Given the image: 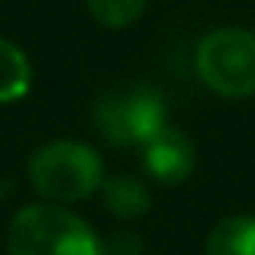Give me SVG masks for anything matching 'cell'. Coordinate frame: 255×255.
Wrapping results in <instances>:
<instances>
[{
	"instance_id": "obj_3",
	"label": "cell",
	"mask_w": 255,
	"mask_h": 255,
	"mask_svg": "<svg viewBox=\"0 0 255 255\" xmlns=\"http://www.w3.org/2000/svg\"><path fill=\"white\" fill-rule=\"evenodd\" d=\"M168 126L165 94L152 84H129L104 94L94 104V129L117 149H142Z\"/></svg>"
},
{
	"instance_id": "obj_2",
	"label": "cell",
	"mask_w": 255,
	"mask_h": 255,
	"mask_svg": "<svg viewBox=\"0 0 255 255\" xmlns=\"http://www.w3.org/2000/svg\"><path fill=\"white\" fill-rule=\"evenodd\" d=\"M26 171L36 194L49 204H78L104 184V158L97 149L75 139L45 142L32 152Z\"/></svg>"
},
{
	"instance_id": "obj_9",
	"label": "cell",
	"mask_w": 255,
	"mask_h": 255,
	"mask_svg": "<svg viewBox=\"0 0 255 255\" xmlns=\"http://www.w3.org/2000/svg\"><path fill=\"white\" fill-rule=\"evenodd\" d=\"M84 6L107 29H126L145 13V0H84Z\"/></svg>"
},
{
	"instance_id": "obj_8",
	"label": "cell",
	"mask_w": 255,
	"mask_h": 255,
	"mask_svg": "<svg viewBox=\"0 0 255 255\" xmlns=\"http://www.w3.org/2000/svg\"><path fill=\"white\" fill-rule=\"evenodd\" d=\"M32 87V65L16 42L0 36V104L23 100Z\"/></svg>"
},
{
	"instance_id": "obj_5",
	"label": "cell",
	"mask_w": 255,
	"mask_h": 255,
	"mask_svg": "<svg viewBox=\"0 0 255 255\" xmlns=\"http://www.w3.org/2000/svg\"><path fill=\"white\" fill-rule=\"evenodd\" d=\"M142 168L158 184H184L197 168V149L191 136L178 126H165L152 142L142 145Z\"/></svg>"
},
{
	"instance_id": "obj_7",
	"label": "cell",
	"mask_w": 255,
	"mask_h": 255,
	"mask_svg": "<svg viewBox=\"0 0 255 255\" xmlns=\"http://www.w3.org/2000/svg\"><path fill=\"white\" fill-rule=\"evenodd\" d=\"M204 255H255V217H226L210 230Z\"/></svg>"
},
{
	"instance_id": "obj_1",
	"label": "cell",
	"mask_w": 255,
	"mask_h": 255,
	"mask_svg": "<svg viewBox=\"0 0 255 255\" xmlns=\"http://www.w3.org/2000/svg\"><path fill=\"white\" fill-rule=\"evenodd\" d=\"M10 255H107L104 239L62 204H29L6 230Z\"/></svg>"
},
{
	"instance_id": "obj_4",
	"label": "cell",
	"mask_w": 255,
	"mask_h": 255,
	"mask_svg": "<svg viewBox=\"0 0 255 255\" xmlns=\"http://www.w3.org/2000/svg\"><path fill=\"white\" fill-rule=\"evenodd\" d=\"M200 81L220 97L255 94V32L243 26H223L200 39L194 55Z\"/></svg>"
},
{
	"instance_id": "obj_10",
	"label": "cell",
	"mask_w": 255,
	"mask_h": 255,
	"mask_svg": "<svg viewBox=\"0 0 255 255\" xmlns=\"http://www.w3.org/2000/svg\"><path fill=\"white\" fill-rule=\"evenodd\" d=\"M107 255H142V239L132 230H117L110 239H104Z\"/></svg>"
},
{
	"instance_id": "obj_6",
	"label": "cell",
	"mask_w": 255,
	"mask_h": 255,
	"mask_svg": "<svg viewBox=\"0 0 255 255\" xmlns=\"http://www.w3.org/2000/svg\"><path fill=\"white\" fill-rule=\"evenodd\" d=\"M100 191H104V207L117 220H139L152 210V194L139 178L113 174V178H104Z\"/></svg>"
}]
</instances>
